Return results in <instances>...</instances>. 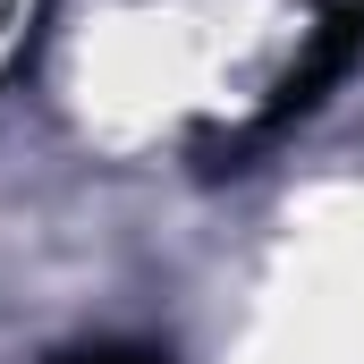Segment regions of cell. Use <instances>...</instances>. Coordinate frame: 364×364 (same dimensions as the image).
Listing matches in <instances>:
<instances>
[{
    "label": "cell",
    "instance_id": "1",
    "mask_svg": "<svg viewBox=\"0 0 364 364\" xmlns=\"http://www.w3.org/2000/svg\"><path fill=\"white\" fill-rule=\"evenodd\" d=\"M51 364H170L161 348H136V339H93V348H68Z\"/></svg>",
    "mask_w": 364,
    "mask_h": 364
},
{
    "label": "cell",
    "instance_id": "2",
    "mask_svg": "<svg viewBox=\"0 0 364 364\" xmlns=\"http://www.w3.org/2000/svg\"><path fill=\"white\" fill-rule=\"evenodd\" d=\"M331 17H348V26H364V0H322Z\"/></svg>",
    "mask_w": 364,
    "mask_h": 364
}]
</instances>
